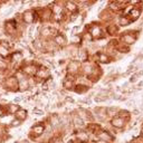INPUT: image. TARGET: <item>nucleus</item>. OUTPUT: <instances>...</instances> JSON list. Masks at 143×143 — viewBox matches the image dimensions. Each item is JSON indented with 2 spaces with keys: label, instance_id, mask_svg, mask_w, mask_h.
<instances>
[{
  "label": "nucleus",
  "instance_id": "nucleus-15",
  "mask_svg": "<svg viewBox=\"0 0 143 143\" xmlns=\"http://www.w3.org/2000/svg\"><path fill=\"white\" fill-rule=\"evenodd\" d=\"M133 104H134V101H133V100H130V101H127V102H126V105H127V106H132Z\"/></svg>",
  "mask_w": 143,
  "mask_h": 143
},
{
  "label": "nucleus",
  "instance_id": "nucleus-9",
  "mask_svg": "<svg viewBox=\"0 0 143 143\" xmlns=\"http://www.w3.org/2000/svg\"><path fill=\"white\" fill-rule=\"evenodd\" d=\"M34 131L36 133H38V134H41V133L44 132V127L42 126H37V127H35L34 129Z\"/></svg>",
  "mask_w": 143,
  "mask_h": 143
},
{
  "label": "nucleus",
  "instance_id": "nucleus-8",
  "mask_svg": "<svg viewBox=\"0 0 143 143\" xmlns=\"http://www.w3.org/2000/svg\"><path fill=\"white\" fill-rule=\"evenodd\" d=\"M134 38H132L130 36V35H126V36H125V41L127 42V44H132V42H134Z\"/></svg>",
  "mask_w": 143,
  "mask_h": 143
},
{
  "label": "nucleus",
  "instance_id": "nucleus-19",
  "mask_svg": "<svg viewBox=\"0 0 143 143\" xmlns=\"http://www.w3.org/2000/svg\"><path fill=\"white\" fill-rule=\"evenodd\" d=\"M17 124H20V122H18V121H15V122L12 123L13 126H17Z\"/></svg>",
  "mask_w": 143,
  "mask_h": 143
},
{
  "label": "nucleus",
  "instance_id": "nucleus-7",
  "mask_svg": "<svg viewBox=\"0 0 143 143\" xmlns=\"http://www.w3.org/2000/svg\"><path fill=\"white\" fill-rule=\"evenodd\" d=\"M55 41L58 44V45H63V44H65V40L63 39V38L61 37V36H57V37L55 38Z\"/></svg>",
  "mask_w": 143,
  "mask_h": 143
},
{
  "label": "nucleus",
  "instance_id": "nucleus-18",
  "mask_svg": "<svg viewBox=\"0 0 143 143\" xmlns=\"http://www.w3.org/2000/svg\"><path fill=\"white\" fill-rule=\"evenodd\" d=\"M138 87H139V88H140V87H143V81H141V82L138 84Z\"/></svg>",
  "mask_w": 143,
  "mask_h": 143
},
{
  "label": "nucleus",
  "instance_id": "nucleus-13",
  "mask_svg": "<svg viewBox=\"0 0 143 143\" xmlns=\"http://www.w3.org/2000/svg\"><path fill=\"white\" fill-rule=\"evenodd\" d=\"M100 59H101L103 63H106V61H107V57H106L105 55H101V56H100Z\"/></svg>",
  "mask_w": 143,
  "mask_h": 143
},
{
  "label": "nucleus",
  "instance_id": "nucleus-3",
  "mask_svg": "<svg viewBox=\"0 0 143 143\" xmlns=\"http://www.w3.org/2000/svg\"><path fill=\"white\" fill-rule=\"evenodd\" d=\"M51 125H54V126L61 125V119H59L57 115H53V116H51Z\"/></svg>",
  "mask_w": 143,
  "mask_h": 143
},
{
  "label": "nucleus",
  "instance_id": "nucleus-14",
  "mask_svg": "<svg viewBox=\"0 0 143 143\" xmlns=\"http://www.w3.org/2000/svg\"><path fill=\"white\" fill-rule=\"evenodd\" d=\"M138 74H135V75H133L132 77H131V83H133V82H135V81L138 80Z\"/></svg>",
  "mask_w": 143,
  "mask_h": 143
},
{
  "label": "nucleus",
  "instance_id": "nucleus-2",
  "mask_svg": "<svg viewBox=\"0 0 143 143\" xmlns=\"http://www.w3.org/2000/svg\"><path fill=\"white\" fill-rule=\"evenodd\" d=\"M73 122H74V124L78 127H82L83 125H84V122H83L82 117H80L78 115H75V116L73 117Z\"/></svg>",
  "mask_w": 143,
  "mask_h": 143
},
{
  "label": "nucleus",
  "instance_id": "nucleus-16",
  "mask_svg": "<svg viewBox=\"0 0 143 143\" xmlns=\"http://www.w3.org/2000/svg\"><path fill=\"white\" fill-rule=\"evenodd\" d=\"M34 113H35V114H38V115H41V114L44 113V112H42V111H40V110H35V111H34Z\"/></svg>",
  "mask_w": 143,
  "mask_h": 143
},
{
  "label": "nucleus",
  "instance_id": "nucleus-1",
  "mask_svg": "<svg viewBox=\"0 0 143 143\" xmlns=\"http://www.w3.org/2000/svg\"><path fill=\"white\" fill-rule=\"evenodd\" d=\"M124 123H125V121L122 117H116V119H114L113 121H112V124L115 127H123L124 126Z\"/></svg>",
  "mask_w": 143,
  "mask_h": 143
},
{
  "label": "nucleus",
  "instance_id": "nucleus-21",
  "mask_svg": "<svg viewBox=\"0 0 143 143\" xmlns=\"http://www.w3.org/2000/svg\"><path fill=\"white\" fill-rule=\"evenodd\" d=\"M142 136H143V132H142Z\"/></svg>",
  "mask_w": 143,
  "mask_h": 143
},
{
  "label": "nucleus",
  "instance_id": "nucleus-20",
  "mask_svg": "<svg viewBox=\"0 0 143 143\" xmlns=\"http://www.w3.org/2000/svg\"><path fill=\"white\" fill-rule=\"evenodd\" d=\"M133 113H134V114H139V111H138V110H134V111H133Z\"/></svg>",
  "mask_w": 143,
  "mask_h": 143
},
{
  "label": "nucleus",
  "instance_id": "nucleus-6",
  "mask_svg": "<svg viewBox=\"0 0 143 143\" xmlns=\"http://www.w3.org/2000/svg\"><path fill=\"white\" fill-rule=\"evenodd\" d=\"M131 15H132L134 18H138V17L140 16V10H139V9H133V10L131 11Z\"/></svg>",
  "mask_w": 143,
  "mask_h": 143
},
{
  "label": "nucleus",
  "instance_id": "nucleus-5",
  "mask_svg": "<svg viewBox=\"0 0 143 143\" xmlns=\"http://www.w3.org/2000/svg\"><path fill=\"white\" fill-rule=\"evenodd\" d=\"M66 6H67V9H68V10H71V11H74L75 9H76V6H75L73 2H67Z\"/></svg>",
  "mask_w": 143,
  "mask_h": 143
},
{
  "label": "nucleus",
  "instance_id": "nucleus-10",
  "mask_svg": "<svg viewBox=\"0 0 143 143\" xmlns=\"http://www.w3.org/2000/svg\"><path fill=\"white\" fill-rule=\"evenodd\" d=\"M116 112H117V110L116 109H113V107H110V109L107 110V114H109V115H114Z\"/></svg>",
  "mask_w": 143,
  "mask_h": 143
},
{
  "label": "nucleus",
  "instance_id": "nucleus-4",
  "mask_svg": "<svg viewBox=\"0 0 143 143\" xmlns=\"http://www.w3.org/2000/svg\"><path fill=\"white\" fill-rule=\"evenodd\" d=\"M100 139H102V140H104V141H111L112 140L111 135L107 134V133H101V134H100Z\"/></svg>",
  "mask_w": 143,
  "mask_h": 143
},
{
  "label": "nucleus",
  "instance_id": "nucleus-17",
  "mask_svg": "<svg viewBox=\"0 0 143 143\" xmlns=\"http://www.w3.org/2000/svg\"><path fill=\"white\" fill-rule=\"evenodd\" d=\"M127 24H129V21H127L126 19H124V18H123L122 20H121V25H127Z\"/></svg>",
  "mask_w": 143,
  "mask_h": 143
},
{
  "label": "nucleus",
  "instance_id": "nucleus-12",
  "mask_svg": "<svg viewBox=\"0 0 143 143\" xmlns=\"http://www.w3.org/2000/svg\"><path fill=\"white\" fill-rule=\"evenodd\" d=\"M78 139H81L83 141H86L87 140V135L85 134V133H81V134H78Z\"/></svg>",
  "mask_w": 143,
  "mask_h": 143
},
{
  "label": "nucleus",
  "instance_id": "nucleus-11",
  "mask_svg": "<svg viewBox=\"0 0 143 143\" xmlns=\"http://www.w3.org/2000/svg\"><path fill=\"white\" fill-rule=\"evenodd\" d=\"M31 18H32V16L30 12H27L26 15H25V20L26 21H31Z\"/></svg>",
  "mask_w": 143,
  "mask_h": 143
}]
</instances>
